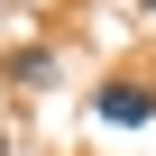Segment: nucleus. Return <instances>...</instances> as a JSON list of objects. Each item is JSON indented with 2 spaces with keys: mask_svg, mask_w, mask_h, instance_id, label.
Masks as SVG:
<instances>
[{
  "mask_svg": "<svg viewBox=\"0 0 156 156\" xmlns=\"http://www.w3.org/2000/svg\"><path fill=\"white\" fill-rule=\"evenodd\" d=\"M92 110H101L110 129H147V119H156V92H147V83H129V73H110V83L92 92Z\"/></svg>",
  "mask_w": 156,
  "mask_h": 156,
  "instance_id": "1",
  "label": "nucleus"
},
{
  "mask_svg": "<svg viewBox=\"0 0 156 156\" xmlns=\"http://www.w3.org/2000/svg\"><path fill=\"white\" fill-rule=\"evenodd\" d=\"M138 9H147V19H156V0H138Z\"/></svg>",
  "mask_w": 156,
  "mask_h": 156,
  "instance_id": "3",
  "label": "nucleus"
},
{
  "mask_svg": "<svg viewBox=\"0 0 156 156\" xmlns=\"http://www.w3.org/2000/svg\"><path fill=\"white\" fill-rule=\"evenodd\" d=\"M9 73H19V83H28V92H46V83H55V55H46V46H28V55L9 64Z\"/></svg>",
  "mask_w": 156,
  "mask_h": 156,
  "instance_id": "2",
  "label": "nucleus"
},
{
  "mask_svg": "<svg viewBox=\"0 0 156 156\" xmlns=\"http://www.w3.org/2000/svg\"><path fill=\"white\" fill-rule=\"evenodd\" d=\"M0 156H9V138H0Z\"/></svg>",
  "mask_w": 156,
  "mask_h": 156,
  "instance_id": "4",
  "label": "nucleus"
}]
</instances>
